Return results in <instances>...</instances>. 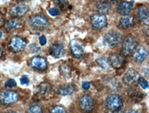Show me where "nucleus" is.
Returning <instances> with one entry per match:
<instances>
[{
  "label": "nucleus",
  "instance_id": "29",
  "mask_svg": "<svg viewBox=\"0 0 149 113\" xmlns=\"http://www.w3.org/2000/svg\"><path fill=\"white\" fill-rule=\"evenodd\" d=\"M49 89H50V86H49L48 84H46V83L41 84V85H40V92H41L42 93L47 92V91H48Z\"/></svg>",
  "mask_w": 149,
  "mask_h": 113
},
{
  "label": "nucleus",
  "instance_id": "1",
  "mask_svg": "<svg viewBox=\"0 0 149 113\" xmlns=\"http://www.w3.org/2000/svg\"><path fill=\"white\" fill-rule=\"evenodd\" d=\"M29 24L33 30L43 31L49 26V21L45 16L42 14H35L30 17Z\"/></svg>",
  "mask_w": 149,
  "mask_h": 113
},
{
  "label": "nucleus",
  "instance_id": "7",
  "mask_svg": "<svg viewBox=\"0 0 149 113\" xmlns=\"http://www.w3.org/2000/svg\"><path fill=\"white\" fill-rule=\"evenodd\" d=\"M91 24L93 28L100 30L105 28L107 25V19L105 15L96 13L92 15L91 17Z\"/></svg>",
  "mask_w": 149,
  "mask_h": 113
},
{
  "label": "nucleus",
  "instance_id": "4",
  "mask_svg": "<svg viewBox=\"0 0 149 113\" xmlns=\"http://www.w3.org/2000/svg\"><path fill=\"white\" fill-rule=\"evenodd\" d=\"M122 35L119 31H110L104 37V44L109 47H114L121 41Z\"/></svg>",
  "mask_w": 149,
  "mask_h": 113
},
{
  "label": "nucleus",
  "instance_id": "34",
  "mask_svg": "<svg viewBox=\"0 0 149 113\" xmlns=\"http://www.w3.org/2000/svg\"><path fill=\"white\" fill-rule=\"evenodd\" d=\"M66 2H67V0H58V3H59V5H61V6L65 5Z\"/></svg>",
  "mask_w": 149,
  "mask_h": 113
},
{
  "label": "nucleus",
  "instance_id": "27",
  "mask_svg": "<svg viewBox=\"0 0 149 113\" xmlns=\"http://www.w3.org/2000/svg\"><path fill=\"white\" fill-rule=\"evenodd\" d=\"M138 82H139V85L143 89V90H147L148 88V82L144 78H139L138 79Z\"/></svg>",
  "mask_w": 149,
  "mask_h": 113
},
{
  "label": "nucleus",
  "instance_id": "33",
  "mask_svg": "<svg viewBox=\"0 0 149 113\" xmlns=\"http://www.w3.org/2000/svg\"><path fill=\"white\" fill-rule=\"evenodd\" d=\"M90 86H91V84H90L89 82L84 81V82L82 83V87H83V89H84L85 91H87V90L90 88Z\"/></svg>",
  "mask_w": 149,
  "mask_h": 113
},
{
  "label": "nucleus",
  "instance_id": "30",
  "mask_svg": "<svg viewBox=\"0 0 149 113\" xmlns=\"http://www.w3.org/2000/svg\"><path fill=\"white\" fill-rule=\"evenodd\" d=\"M49 14L52 17H56L59 14V10L57 8H51L49 10Z\"/></svg>",
  "mask_w": 149,
  "mask_h": 113
},
{
  "label": "nucleus",
  "instance_id": "39",
  "mask_svg": "<svg viewBox=\"0 0 149 113\" xmlns=\"http://www.w3.org/2000/svg\"><path fill=\"white\" fill-rule=\"evenodd\" d=\"M2 36H3V32H2V31H0V38L2 37Z\"/></svg>",
  "mask_w": 149,
  "mask_h": 113
},
{
  "label": "nucleus",
  "instance_id": "22",
  "mask_svg": "<svg viewBox=\"0 0 149 113\" xmlns=\"http://www.w3.org/2000/svg\"><path fill=\"white\" fill-rule=\"evenodd\" d=\"M59 71L61 75L66 78H69L71 76V68L66 63H62L59 65Z\"/></svg>",
  "mask_w": 149,
  "mask_h": 113
},
{
  "label": "nucleus",
  "instance_id": "35",
  "mask_svg": "<svg viewBox=\"0 0 149 113\" xmlns=\"http://www.w3.org/2000/svg\"><path fill=\"white\" fill-rule=\"evenodd\" d=\"M3 24V15L0 13V26H2Z\"/></svg>",
  "mask_w": 149,
  "mask_h": 113
},
{
  "label": "nucleus",
  "instance_id": "11",
  "mask_svg": "<svg viewBox=\"0 0 149 113\" xmlns=\"http://www.w3.org/2000/svg\"><path fill=\"white\" fill-rule=\"evenodd\" d=\"M139 78H140V74L135 70L129 69L124 75L123 82L129 86H133L138 81Z\"/></svg>",
  "mask_w": 149,
  "mask_h": 113
},
{
  "label": "nucleus",
  "instance_id": "2",
  "mask_svg": "<svg viewBox=\"0 0 149 113\" xmlns=\"http://www.w3.org/2000/svg\"><path fill=\"white\" fill-rule=\"evenodd\" d=\"M123 101L120 95L118 94H111L107 96L106 99V107L110 112H118L122 108Z\"/></svg>",
  "mask_w": 149,
  "mask_h": 113
},
{
  "label": "nucleus",
  "instance_id": "16",
  "mask_svg": "<svg viewBox=\"0 0 149 113\" xmlns=\"http://www.w3.org/2000/svg\"><path fill=\"white\" fill-rule=\"evenodd\" d=\"M134 60L137 63H142L143 61L146 60L148 57V51L145 46H139L136 48L135 51L134 52Z\"/></svg>",
  "mask_w": 149,
  "mask_h": 113
},
{
  "label": "nucleus",
  "instance_id": "25",
  "mask_svg": "<svg viewBox=\"0 0 149 113\" xmlns=\"http://www.w3.org/2000/svg\"><path fill=\"white\" fill-rule=\"evenodd\" d=\"M27 113H43L42 107L38 105H33L29 107L27 110Z\"/></svg>",
  "mask_w": 149,
  "mask_h": 113
},
{
  "label": "nucleus",
  "instance_id": "9",
  "mask_svg": "<svg viewBox=\"0 0 149 113\" xmlns=\"http://www.w3.org/2000/svg\"><path fill=\"white\" fill-rule=\"evenodd\" d=\"M28 10H29V6L26 3H17L10 8V13L11 16L17 17H21V16L24 15L28 11Z\"/></svg>",
  "mask_w": 149,
  "mask_h": 113
},
{
  "label": "nucleus",
  "instance_id": "8",
  "mask_svg": "<svg viewBox=\"0 0 149 113\" xmlns=\"http://www.w3.org/2000/svg\"><path fill=\"white\" fill-rule=\"evenodd\" d=\"M107 60L109 65H111L114 69H120L125 64V58L123 55L120 54H111L108 57Z\"/></svg>",
  "mask_w": 149,
  "mask_h": 113
},
{
  "label": "nucleus",
  "instance_id": "10",
  "mask_svg": "<svg viewBox=\"0 0 149 113\" xmlns=\"http://www.w3.org/2000/svg\"><path fill=\"white\" fill-rule=\"evenodd\" d=\"M30 64L33 69L38 70V71H45L47 68L46 58L43 57H39V56L33 57L30 61Z\"/></svg>",
  "mask_w": 149,
  "mask_h": 113
},
{
  "label": "nucleus",
  "instance_id": "13",
  "mask_svg": "<svg viewBox=\"0 0 149 113\" xmlns=\"http://www.w3.org/2000/svg\"><path fill=\"white\" fill-rule=\"evenodd\" d=\"M50 54L55 58H59L64 57L65 54L64 45L60 42L53 43L50 47Z\"/></svg>",
  "mask_w": 149,
  "mask_h": 113
},
{
  "label": "nucleus",
  "instance_id": "24",
  "mask_svg": "<svg viewBox=\"0 0 149 113\" xmlns=\"http://www.w3.org/2000/svg\"><path fill=\"white\" fill-rule=\"evenodd\" d=\"M97 63L99 64V65L101 67V68H103L104 70H107V69H108L109 68V63H108V60H107V58H105V57H101V58H98L97 59Z\"/></svg>",
  "mask_w": 149,
  "mask_h": 113
},
{
  "label": "nucleus",
  "instance_id": "37",
  "mask_svg": "<svg viewBox=\"0 0 149 113\" xmlns=\"http://www.w3.org/2000/svg\"><path fill=\"white\" fill-rule=\"evenodd\" d=\"M1 113H17L16 112H14V111H8V112H1Z\"/></svg>",
  "mask_w": 149,
  "mask_h": 113
},
{
  "label": "nucleus",
  "instance_id": "3",
  "mask_svg": "<svg viewBox=\"0 0 149 113\" xmlns=\"http://www.w3.org/2000/svg\"><path fill=\"white\" fill-rule=\"evenodd\" d=\"M137 48V41L133 37H127L122 42L121 50L124 56H131Z\"/></svg>",
  "mask_w": 149,
  "mask_h": 113
},
{
  "label": "nucleus",
  "instance_id": "26",
  "mask_svg": "<svg viewBox=\"0 0 149 113\" xmlns=\"http://www.w3.org/2000/svg\"><path fill=\"white\" fill-rule=\"evenodd\" d=\"M50 113H66V111L63 106L56 105L50 111Z\"/></svg>",
  "mask_w": 149,
  "mask_h": 113
},
{
  "label": "nucleus",
  "instance_id": "32",
  "mask_svg": "<svg viewBox=\"0 0 149 113\" xmlns=\"http://www.w3.org/2000/svg\"><path fill=\"white\" fill-rule=\"evenodd\" d=\"M46 37H45V36H44V35H42V36H40L39 37V44H41V45H45V44H46Z\"/></svg>",
  "mask_w": 149,
  "mask_h": 113
},
{
  "label": "nucleus",
  "instance_id": "28",
  "mask_svg": "<svg viewBox=\"0 0 149 113\" xmlns=\"http://www.w3.org/2000/svg\"><path fill=\"white\" fill-rule=\"evenodd\" d=\"M16 85H17V82L14 79H9L8 81H6L4 85V86L7 88H12V87H15Z\"/></svg>",
  "mask_w": 149,
  "mask_h": 113
},
{
  "label": "nucleus",
  "instance_id": "23",
  "mask_svg": "<svg viewBox=\"0 0 149 113\" xmlns=\"http://www.w3.org/2000/svg\"><path fill=\"white\" fill-rule=\"evenodd\" d=\"M128 95L132 98H134V99H138V100H141V92L135 88H132V89H130L129 91H128Z\"/></svg>",
  "mask_w": 149,
  "mask_h": 113
},
{
  "label": "nucleus",
  "instance_id": "38",
  "mask_svg": "<svg viewBox=\"0 0 149 113\" xmlns=\"http://www.w3.org/2000/svg\"><path fill=\"white\" fill-rule=\"evenodd\" d=\"M106 1H107V3H109V2H110V3H114L116 0H106Z\"/></svg>",
  "mask_w": 149,
  "mask_h": 113
},
{
  "label": "nucleus",
  "instance_id": "5",
  "mask_svg": "<svg viewBox=\"0 0 149 113\" xmlns=\"http://www.w3.org/2000/svg\"><path fill=\"white\" fill-rule=\"evenodd\" d=\"M27 45V42L25 39L19 36H14L10 38L9 42V47L15 52L22 51Z\"/></svg>",
  "mask_w": 149,
  "mask_h": 113
},
{
  "label": "nucleus",
  "instance_id": "31",
  "mask_svg": "<svg viewBox=\"0 0 149 113\" xmlns=\"http://www.w3.org/2000/svg\"><path fill=\"white\" fill-rule=\"evenodd\" d=\"M29 82H30V80H29V78H28V77L27 76H22L21 77V78H20V83H21V85H28L29 84Z\"/></svg>",
  "mask_w": 149,
  "mask_h": 113
},
{
  "label": "nucleus",
  "instance_id": "36",
  "mask_svg": "<svg viewBox=\"0 0 149 113\" xmlns=\"http://www.w3.org/2000/svg\"><path fill=\"white\" fill-rule=\"evenodd\" d=\"M127 113H141L140 112H138V111H135V110H130V111H128Z\"/></svg>",
  "mask_w": 149,
  "mask_h": 113
},
{
  "label": "nucleus",
  "instance_id": "15",
  "mask_svg": "<svg viewBox=\"0 0 149 113\" xmlns=\"http://www.w3.org/2000/svg\"><path fill=\"white\" fill-rule=\"evenodd\" d=\"M134 9V3L132 2L121 1L117 5V12L120 15H127Z\"/></svg>",
  "mask_w": 149,
  "mask_h": 113
},
{
  "label": "nucleus",
  "instance_id": "18",
  "mask_svg": "<svg viewBox=\"0 0 149 113\" xmlns=\"http://www.w3.org/2000/svg\"><path fill=\"white\" fill-rule=\"evenodd\" d=\"M75 91V85L73 84H68L61 85L58 88V93L62 96H70Z\"/></svg>",
  "mask_w": 149,
  "mask_h": 113
},
{
  "label": "nucleus",
  "instance_id": "6",
  "mask_svg": "<svg viewBox=\"0 0 149 113\" xmlns=\"http://www.w3.org/2000/svg\"><path fill=\"white\" fill-rule=\"evenodd\" d=\"M18 99V94L14 91H2L0 92V101L4 105L14 104Z\"/></svg>",
  "mask_w": 149,
  "mask_h": 113
},
{
  "label": "nucleus",
  "instance_id": "17",
  "mask_svg": "<svg viewBox=\"0 0 149 113\" xmlns=\"http://www.w3.org/2000/svg\"><path fill=\"white\" fill-rule=\"evenodd\" d=\"M138 17L140 21L145 24H148L149 23V11L148 8L145 5L140 6L138 9Z\"/></svg>",
  "mask_w": 149,
  "mask_h": 113
},
{
  "label": "nucleus",
  "instance_id": "21",
  "mask_svg": "<svg viewBox=\"0 0 149 113\" xmlns=\"http://www.w3.org/2000/svg\"><path fill=\"white\" fill-rule=\"evenodd\" d=\"M96 7H97L99 13L102 14V15H106V14L109 13V11L111 10L110 3L107 2H104V1H99L96 4Z\"/></svg>",
  "mask_w": 149,
  "mask_h": 113
},
{
  "label": "nucleus",
  "instance_id": "12",
  "mask_svg": "<svg viewBox=\"0 0 149 113\" xmlns=\"http://www.w3.org/2000/svg\"><path fill=\"white\" fill-rule=\"evenodd\" d=\"M70 48H71V51H72V54L74 58H81L83 55H84V47L83 45L80 44L79 41L76 40V39H73L70 42Z\"/></svg>",
  "mask_w": 149,
  "mask_h": 113
},
{
  "label": "nucleus",
  "instance_id": "40",
  "mask_svg": "<svg viewBox=\"0 0 149 113\" xmlns=\"http://www.w3.org/2000/svg\"><path fill=\"white\" fill-rule=\"evenodd\" d=\"M2 52H3V51H2V49L0 48V57L2 56Z\"/></svg>",
  "mask_w": 149,
  "mask_h": 113
},
{
  "label": "nucleus",
  "instance_id": "14",
  "mask_svg": "<svg viewBox=\"0 0 149 113\" xmlns=\"http://www.w3.org/2000/svg\"><path fill=\"white\" fill-rule=\"evenodd\" d=\"M79 106L85 112H91L93 109V100L91 96L84 95L79 99Z\"/></svg>",
  "mask_w": 149,
  "mask_h": 113
},
{
  "label": "nucleus",
  "instance_id": "19",
  "mask_svg": "<svg viewBox=\"0 0 149 113\" xmlns=\"http://www.w3.org/2000/svg\"><path fill=\"white\" fill-rule=\"evenodd\" d=\"M134 24V18L133 16H125L120 19L119 26L123 29L129 28Z\"/></svg>",
  "mask_w": 149,
  "mask_h": 113
},
{
  "label": "nucleus",
  "instance_id": "20",
  "mask_svg": "<svg viewBox=\"0 0 149 113\" xmlns=\"http://www.w3.org/2000/svg\"><path fill=\"white\" fill-rule=\"evenodd\" d=\"M21 25H22V20L18 17H15V18L9 20L8 22H6L5 29L7 31H11V30L17 29V28L21 27Z\"/></svg>",
  "mask_w": 149,
  "mask_h": 113
}]
</instances>
